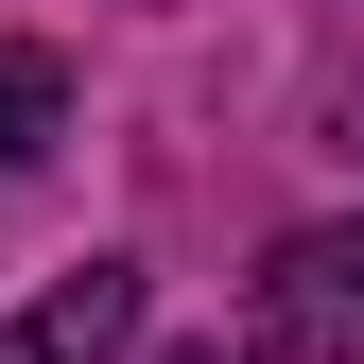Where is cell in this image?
<instances>
[{
    "instance_id": "6da1fadb",
    "label": "cell",
    "mask_w": 364,
    "mask_h": 364,
    "mask_svg": "<svg viewBox=\"0 0 364 364\" xmlns=\"http://www.w3.org/2000/svg\"><path fill=\"white\" fill-rule=\"evenodd\" d=\"M243 364H364V225H295L243 278Z\"/></svg>"
},
{
    "instance_id": "7a4b0ae2",
    "label": "cell",
    "mask_w": 364,
    "mask_h": 364,
    "mask_svg": "<svg viewBox=\"0 0 364 364\" xmlns=\"http://www.w3.org/2000/svg\"><path fill=\"white\" fill-rule=\"evenodd\" d=\"M122 347H139V260H87L0 330V364H122Z\"/></svg>"
},
{
    "instance_id": "3957f363",
    "label": "cell",
    "mask_w": 364,
    "mask_h": 364,
    "mask_svg": "<svg viewBox=\"0 0 364 364\" xmlns=\"http://www.w3.org/2000/svg\"><path fill=\"white\" fill-rule=\"evenodd\" d=\"M53 122H70V70H53V53H0V191L53 156Z\"/></svg>"
}]
</instances>
